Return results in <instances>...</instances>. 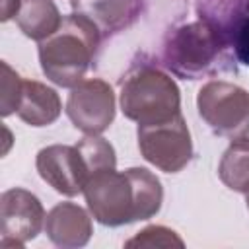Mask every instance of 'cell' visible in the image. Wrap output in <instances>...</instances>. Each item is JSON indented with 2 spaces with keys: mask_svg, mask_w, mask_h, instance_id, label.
<instances>
[{
  "mask_svg": "<svg viewBox=\"0 0 249 249\" xmlns=\"http://www.w3.org/2000/svg\"><path fill=\"white\" fill-rule=\"evenodd\" d=\"M124 247H185V241L171 228L165 226H146L134 237L124 241Z\"/></svg>",
  "mask_w": 249,
  "mask_h": 249,
  "instance_id": "17",
  "label": "cell"
},
{
  "mask_svg": "<svg viewBox=\"0 0 249 249\" xmlns=\"http://www.w3.org/2000/svg\"><path fill=\"white\" fill-rule=\"evenodd\" d=\"M233 53L231 41L214 25L198 19L175 27L163 41V66L183 80H198L224 70Z\"/></svg>",
  "mask_w": 249,
  "mask_h": 249,
  "instance_id": "2",
  "label": "cell"
},
{
  "mask_svg": "<svg viewBox=\"0 0 249 249\" xmlns=\"http://www.w3.org/2000/svg\"><path fill=\"white\" fill-rule=\"evenodd\" d=\"M84 196L91 216L109 228L138 222V204L134 183L128 171L101 169L88 177L84 185Z\"/></svg>",
  "mask_w": 249,
  "mask_h": 249,
  "instance_id": "4",
  "label": "cell"
},
{
  "mask_svg": "<svg viewBox=\"0 0 249 249\" xmlns=\"http://www.w3.org/2000/svg\"><path fill=\"white\" fill-rule=\"evenodd\" d=\"M198 19L214 25L230 41L235 27L249 16V0H195Z\"/></svg>",
  "mask_w": 249,
  "mask_h": 249,
  "instance_id": "14",
  "label": "cell"
},
{
  "mask_svg": "<svg viewBox=\"0 0 249 249\" xmlns=\"http://www.w3.org/2000/svg\"><path fill=\"white\" fill-rule=\"evenodd\" d=\"M37 171L45 183L64 196H76L84 193L88 171L76 146L51 144L37 152Z\"/></svg>",
  "mask_w": 249,
  "mask_h": 249,
  "instance_id": "9",
  "label": "cell"
},
{
  "mask_svg": "<svg viewBox=\"0 0 249 249\" xmlns=\"http://www.w3.org/2000/svg\"><path fill=\"white\" fill-rule=\"evenodd\" d=\"M82 160H84V165H86V171H88V177L101 171V169H113L117 167V154H115V148L105 140L101 138L99 134H86L78 144H76Z\"/></svg>",
  "mask_w": 249,
  "mask_h": 249,
  "instance_id": "16",
  "label": "cell"
},
{
  "mask_svg": "<svg viewBox=\"0 0 249 249\" xmlns=\"http://www.w3.org/2000/svg\"><path fill=\"white\" fill-rule=\"evenodd\" d=\"M121 111L138 124H156L181 113L179 88L169 74L148 62L134 64L121 82Z\"/></svg>",
  "mask_w": 249,
  "mask_h": 249,
  "instance_id": "3",
  "label": "cell"
},
{
  "mask_svg": "<svg viewBox=\"0 0 249 249\" xmlns=\"http://www.w3.org/2000/svg\"><path fill=\"white\" fill-rule=\"evenodd\" d=\"M16 21L25 37L43 41L60 27L62 16L53 0H21Z\"/></svg>",
  "mask_w": 249,
  "mask_h": 249,
  "instance_id": "13",
  "label": "cell"
},
{
  "mask_svg": "<svg viewBox=\"0 0 249 249\" xmlns=\"http://www.w3.org/2000/svg\"><path fill=\"white\" fill-rule=\"evenodd\" d=\"M196 109L216 134L228 136L249 111V91L224 80H210L196 95Z\"/></svg>",
  "mask_w": 249,
  "mask_h": 249,
  "instance_id": "8",
  "label": "cell"
},
{
  "mask_svg": "<svg viewBox=\"0 0 249 249\" xmlns=\"http://www.w3.org/2000/svg\"><path fill=\"white\" fill-rule=\"evenodd\" d=\"M72 8L76 14L86 16L105 39L136 21L142 0H72Z\"/></svg>",
  "mask_w": 249,
  "mask_h": 249,
  "instance_id": "11",
  "label": "cell"
},
{
  "mask_svg": "<svg viewBox=\"0 0 249 249\" xmlns=\"http://www.w3.org/2000/svg\"><path fill=\"white\" fill-rule=\"evenodd\" d=\"M245 204H247V210H249V193H245Z\"/></svg>",
  "mask_w": 249,
  "mask_h": 249,
  "instance_id": "23",
  "label": "cell"
},
{
  "mask_svg": "<svg viewBox=\"0 0 249 249\" xmlns=\"http://www.w3.org/2000/svg\"><path fill=\"white\" fill-rule=\"evenodd\" d=\"M138 148L146 161L165 173L181 171L193 158L191 130L183 115L156 124H138Z\"/></svg>",
  "mask_w": 249,
  "mask_h": 249,
  "instance_id": "5",
  "label": "cell"
},
{
  "mask_svg": "<svg viewBox=\"0 0 249 249\" xmlns=\"http://www.w3.org/2000/svg\"><path fill=\"white\" fill-rule=\"evenodd\" d=\"M231 49L237 62L249 66V16L235 27L231 35Z\"/></svg>",
  "mask_w": 249,
  "mask_h": 249,
  "instance_id": "19",
  "label": "cell"
},
{
  "mask_svg": "<svg viewBox=\"0 0 249 249\" xmlns=\"http://www.w3.org/2000/svg\"><path fill=\"white\" fill-rule=\"evenodd\" d=\"M45 218V208L33 193L19 187L4 191L0 196V247L21 249L39 235Z\"/></svg>",
  "mask_w": 249,
  "mask_h": 249,
  "instance_id": "6",
  "label": "cell"
},
{
  "mask_svg": "<svg viewBox=\"0 0 249 249\" xmlns=\"http://www.w3.org/2000/svg\"><path fill=\"white\" fill-rule=\"evenodd\" d=\"M62 111L58 93L37 80H23L21 97L18 103V117L29 126H49L53 124Z\"/></svg>",
  "mask_w": 249,
  "mask_h": 249,
  "instance_id": "12",
  "label": "cell"
},
{
  "mask_svg": "<svg viewBox=\"0 0 249 249\" xmlns=\"http://www.w3.org/2000/svg\"><path fill=\"white\" fill-rule=\"evenodd\" d=\"M2 78H0V113L2 117H8L12 113H16L19 97H21V89H23V80L21 76L8 64L2 62Z\"/></svg>",
  "mask_w": 249,
  "mask_h": 249,
  "instance_id": "18",
  "label": "cell"
},
{
  "mask_svg": "<svg viewBox=\"0 0 249 249\" xmlns=\"http://www.w3.org/2000/svg\"><path fill=\"white\" fill-rule=\"evenodd\" d=\"M19 4H21V0H0V19L8 21V19L16 18Z\"/></svg>",
  "mask_w": 249,
  "mask_h": 249,
  "instance_id": "21",
  "label": "cell"
},
{
  "mask_svg": "<svg viewBox=\"0 0 249 249\" xmlns=\"http://www.w3.org/2000/svg\"><path fill=\"white\" fill-rule=\"evenodd\" d=\"M45 233L58 247H84L93 233L91 216L86 208L74 202H58L49 210L45 218Z\"/></svg>",
  "mask_w": 249,
  "mask_h": 249,
  "instance_id": "10",
  "label": "cell"
},
{
  "mask_svg": "<svg viewBox=\"0 0 249 249\" xmlns=\"http://www.w3.org/2000/svg\"><path fill=\"white\" fill-rule=\"evenodd\" d=\"M66 115L84 134L105 132L115 119L113 88L101 78H84L80 84L70 88Z\"/></svg>",
  "mask_w": 249,
  "mask_h": 249,
  "instance_id": "7",
  "label": "cell"
},
{
  "mask_svg": "<svg viewBox=\"0 0 249 249\" xmlns=\"http://www.w3.org/2000/svg\"><path fill=\"white\" fill-rule=\"evenodd\" d=\"M220 181L235 191V193H249V146L231 142L224 152L220 165H218Z\"/></svg>",
  "mask_w": 249,
  "mask_h": 249,
  "instance_id": "15",
  "label": "cell"
},
{
  "mask_svg": "<svg viewBox=\"0 0 249 249\" xmlns=\"http://www.w3.org/2000/svg\"><path fill=\"white\" fill-rule=\"evenodd\" d=\"M228 136H230L231 142H239V144H247L249 146V111H247L245 119L239 123V126L235 130H231Z\"/></svg>",
  "mask_w": 249,
  "mask_h": 249,
  "instance_id": "20",
  "label": "cell"
},
{
  "mask_svg": "<svg viewBox=\"0 0 249 249\" xmlns=\"http://www.w3.org/2000/svg\"><path fill=\"white\" fill-rule=\"evenodd\" d=\"M99 29L82 14L62 18L60 27L39 41V62L43 74L60 88H74L89 70L101 43Z\"/></svg>",
  "mask_w": 249,
  "mask_h": 249,
  "instance_id": "1",
  "label": "cell"
},
{
  "mask_svg": "<svg viewBox=\"0 0 249 249\" xmlns=\"http://www.w3.org/2000/svg\"><path fill=\"white\" fill-rule=\"evenodd\" d=\"M2 130H4V136H6V138H4V140H6V142H4V144H6V146H4V154H6L8 148H10V140H12V136H10V130H8L6 126H2Z\"/></svg>",
  "mask_w": 249,
  "mask_h": 249,
  "instance_id": "22",
  "label": "cell"
}]
</instances>
